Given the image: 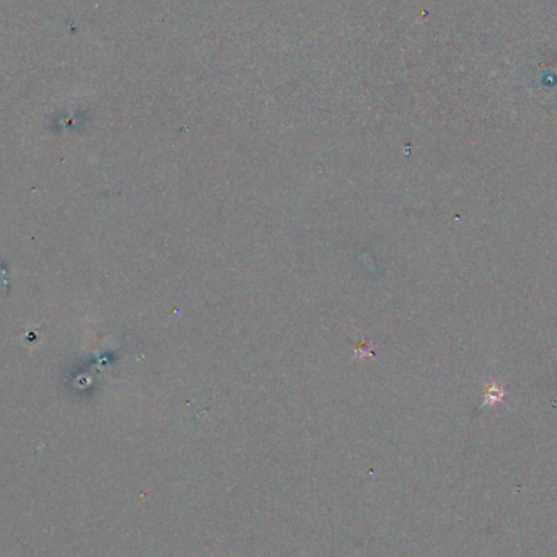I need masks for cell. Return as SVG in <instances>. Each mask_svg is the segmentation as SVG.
<instances>
[{
    "label": "cell",
    "instance_id": "cell-1",
    "mask_svg": "<svg viewBox=\"0 0 557 557\" xmlns=\"http://www.w3.org/2000/svg\"><path fill=\"white\" fill-rule=\"evenodd\" d=\"M505 389L500 387L497 381H492L491 385H487V388L484 389V401H482V408H495V406L504 404L505 402Z\"/></svg>",
    "mask_w": 557,
    "mask_h": 557
}]
</instances>
